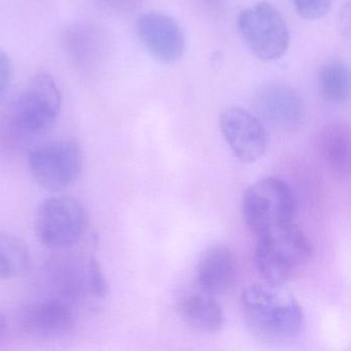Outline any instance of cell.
Instances as JSON below:
<instances>
[{"label": "cell", "instance_id": "cell-17", "mask_svg": "<svg viewBox=\"0 0 351 351\" xmlns=\"http://www.w3.org/2000/svg\"><path fill=\"white\" fill-rule=\"evenodd\" d=\"M318 88L324 101L334 106L344 104L350 92L348 67L341 61L326 63L318 73Z\"/></svg>", "mask_w": 351, "mask_h": 351}, {"label": "cell", "instance_id": "cell-1", "mask_svg": "<svg viewBox=\"0 0 351 351\" xmlns=\"http://www.w3.org/2000/svg\"><path fill=\"white\" fill-rule=\"evenodd\" d=\"M60 89L52 75H34L10 106L0 128L5 145L19 147L40 136L54 124L61 110Z\"/></svg>", "mask_w": 351, "mask_h": 351}, {"label": "cell", "instance_id": "cell-12", "mask_svg": "<svg viewBox=\"0 0 351 351\" xmlns=\"http://www.w3.org/2000/svg\"><path fill=\"white\" fill-rule=\"evenodd\" d=\"M63 47L73 66L80 71H93L104 58L106 38L95 24L80 22L65 32Z\"/></svg>", "mask_w": 351, "mask_h": 351}, {"label": "cell", "instance_id": "cell-6", "mask_svg": "<svg viewBox=\"0 0 351 351\" xmlns=\"http://www.w3.org/2000/svg\"><path fill=\"white\" fill-rule=\"evenodd\" d=\"M86 227L85 208L73 197H49L36 210V236L40 243L52 250H66L77 244L85 233Z\"/></svg>", "mask_w": 351, "mask_h": 351}, {"label": "cell", "instance_id": "cell-15", "mask_svg": "<svg viewBox=\"0 0 351 351\" xmlns=\"http://www.w3.org/2000/svg\"><path fill=\"white\" fill-rule=\"evenodd\" d=\"M180 317L197 332L215 334L223 328L225 317L221 306L209 293L189 295L178 305Z\"/></svg>", "mask_w": 351, "mask_h": 351}, {"label": "cell", "instance_id": "cell-11", "mask_svg": "<svg viewBox=\"0 0 351 351\" xmlns=\"http://www.w3.org/2000/svg\"><path fill=\"white\" fill-rule=\"evenodd\" d=\"M136 29L145 50L159 62L171 64L184 55V34L173 18L158 12L143 14L137 21Z\"/></svg>", "mask_w": 351, "mask_h": 351}, {"label": "cell", "instance_id": "cell-8", "mask_svg": "<svg viewBox=\"0 0 351 351\" xmlns=\"http://www.w3.org/2000/svg\"><path fill=\"white\" fill-rule=\"evenodd\" d=\"M75 300L58 293L28 305L20 317V328L29 336L58 338L75 328Z\"/></svg>", "mask_w": 351, "mask_h": 351}, {"label": "cell", "instance_id": "cell-4", "mask_svg": "<svg viewBox=\"0 0 351 351\" xmlns=\"http://www.w3.org/2000/svg\"><path fill=\"white\" fill-rule=\"evenodd\" d=\"M297 201L289 184L277 178H266L252 184L242 198V215L256 237L291 223Z\"/></svg>", "mask_w": 351, "mask_h": 351}, {"label": "cell", "instance_id": "cell-9", "mask_svg": "<svg viewBox=\"0 0 351 351\" xmlns=\"http://www.w3.org/2000/svg\"><path fill=\"white\" fill-rule=\"evenodd\" d=\"M226 143L242 163L258 161L267 149V132L258 117L241 108H230L219 117Z\"/></svg>", "mask_w": 351, "mask_h": 351}, {"label": "cell", "instance_id": "cell-10", "mask_svg": "<svg viewBox=\"0 0 351 351\" xmlns=\"http://www.w3.org/2000/svg\"><path fill=\"white\" fill-rule=\"evenodd\" d=\"M258 116L275 128L297 129L303 123L305 106L297 90L287 84L269 83L258 87L254 96Z\"/></svg>", "mask_w": 351, "mask_h": 351}, {"label": "cell", "instance_id": "cell-18", "mask_svg": "<svg viewBox=\"0 0 351 351\" xmlns=\"http://www.w3.org/2000/svg\"><path fill=\"white\" fill-rule=\"evenodd\" d=\"M293 3L303 19L313 21L328 13L332 0H293Z\"/></svg>", "mask_w": 351, "mask_h": 351}, {"label": "cell", "instance_id": "cell-21", "mask_svg": "<svg viewBox=\"0 0 351 351\" xmlns=\"http://www.w3.org/2000/svg\"><path fill=\"white\" fill-rule=\"evenodd\" d=\"M97 3L106 9L118 11V10H124L130 7L135 3V0H97Z\"/></svg>", "mask_w": 351, "mask_h": 351}, {"label": "cell", "instance_id": "cell-19", "mask_svg": "<svg viewBox=\"0 0 351 351\" xmlns=\"http://www.w3.org/2000/svg\"><path fill=\"white\" fill-rule=\"evenodd\" d=\"M87 282L93 295L97 298H104L108 293V282L102 272L99 262L95 258H91L88 264Z\"/></svg>", "mask_w": 351, "mask_h": 351}, {"label": "cell", "instance_id": "cell-14", "mask_svg": "<svg viewBox=\"0 0 351 351\" xmlns=\"http://www.w3.org/2000/svg\"><path fill=\"white\" fill-rule=\"evenodd\" d=\"M318 152L332 176L347 178L350 169V131L342 122H332L320 129Z\"/></svg>", "mask_w": 351, "mask_h": 351}, {"label": "cell", "instance_id": "cell-20", "mask_svg": "<svg viewBox=\"0 0 351 351\" xmlns=\"http://www.w3.org/2000/svg\"><path fill=\"white\" fill-rule=\"evenodd\" d=\"M13 65L7 53L0 49V102L3 101L11 85Z\"/></svg>", "mask_w": 351, "mask_h": 351}, {"label": "cell", "instance_id": "cell-3", "mask_svg": "<svg viewBox=\"0 0 351 351\" xmlns=\"http://www.w3.org/2000/svg\"><path fill=\"white\" fill-rule=\"evenodd\" d=\"M312 246L293 221L256 237L254 263L267 283L281 285L297 278L308 268Z\"/></svg>", "mask_w": 351, "mask_h": 351}, {"label": "cell", "instance_id": "cell-5", "mask_svg": "<svg viewBox=\"0 0 351 351\" xmlns=\"http://www.w3.org/2000/svg\"><path fill=\"white\" fill-rule=\"evenodd\" d=\"M237 26L242 42L260 60H278L289 49L287 21L272 3L263 1L246 8L238 16Z\"/></svg>", "mask_w": 351, "mask_h": 351}, {"label": "cell", "instance_id": "cell-2", "mask_svg": "<svg viewBox=\"0 0 351 351\" xmlns=\"http://www.w3.org/2000/svg\"><path fill=\"white\" fill-rule=\"evenodd\" d=\"M241 306L250 328L269 340L293 338L303 324L299 302L280 285H250L242 291Z\"/></svg>", "mask_w": 351, "mask_h": 351}, {"label": "cell", "instance_id": "cell-22", "mask_svg": "<svg viewBox=\"0 0 351 351\" xmlns=\"http://www.w3.org/2000/svg\"><path fill=\"white\" fill-rule=\"evenodd\" d=\"M202 3L207 11L217 15L225 7L226 0H202Z\"/></svg>", "mask_w": 351, "mask_h": 351}, {"label": "cell", "instance_id": "cell-16", "mask_svg": "<svg viewBox=\"0 0 351 351\" xmlns=\"http://www.w3.org/2000/svg\"><path fill=\"white\" fill-rule=\"evenodd\" d=\"M29 263V252L23 240L9 232L0 231V280L21 276Z\"/></svg>", "mask_w": 351, "mask_h": 351}, {"label": "cell", "instance_id": "cell-13", "mask_svg": "<svg viewBox=\"0 0 351 351\" xmlns=\"http://www.w3.org/2000/svg\"><path fill=\"white\" fill-rule=\"evenodd\" d=\"M237 261L233 252L223 245L209 248L198 269V285L201 291L217 295L229 293L237 280Z\"/></svg>", "mask_w": 351, "mask_h": 351}, {"label": "cell", "instance_id": "cell-23", "mask_svg": "<svg viewBox=\"0 0 351 351\" xmlns=\"http://www.w3.org/2000/svg\"><path fill=\"white\" fill-rule=\"evenodd\" d=\"M5 328H7V324H5V316L0 313V341H1L3 335H5Z\"/></svg>", "mask_w": 351, "mask_h": 351}, {"label": "cell", "instance_id": "cell-7", "mask_svg": "<svg viewBox=\"0 0 351 351\" xmlns=\"http://www.w3.org/2000/svg\"><path fill=\"white\" fill-rule=\"evenodd\" d=\"M28 166L40 186L60 192L79 178L83 168V154L73 141H49L30 151Z\"/></svg>", "mask_w": 351, "mask_h": 351}]
</instances>
